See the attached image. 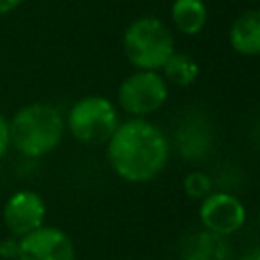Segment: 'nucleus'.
Here are the masks:
<instances>
[{"label": "nucleus", "instance_id": "1", "mask_svg": "<svg viewBox=\"0 0 260 260\" xmlns=\"http://www.w3.org/2000/svg\"><path fill=\"white\" fill-rule=\"evenodd\" d=\"M169 152V138L146 118H132L118 124L106 142V156L112 171L128 183L152 181L165 171Z\"/></svg>", "mask_w": 260, "mask_h": 260}, {"label": "nucleus", "instance_id": "2", "mask_svg": "<svg viewBox=\"0 0 260 260\" xmlns=\"http://www.w3.org/2000/svg\"><path fill=\"white\" fill-rule=\"evenodd\" d=\"M10 144L28 158L53 152L65 132V120L53 104L37 102L20 108L8 122Z\"/></svg>", "mask_w": 260, "mask_h": 260}, {"label": "nucleus", "instance_id": "3", "mask_svg": "<svg viewBox=\"0 0 260 260\" xmlns=\"http://www.w3.org/2000/svg\"><path fill=\"white\" fill-rule=\"evenodd\" d=\"M122 49L130 65L136 69L158 71L175 53V37L160 18L140 16L126 26Z\"/></svg>", "mask_w": 260, "mask_h": 260}, {"label": "nucleus", "instance_id": "4", "mask_svg": "<svg viewBox=\"0 0 260 260\" xmlns=\"http://www.w3.org/2000/svg\"><path fill=\"white\" fill-rule=\"evenodd\" d=\"M118 124V110L114 102L104 95H85L77 100L71 106L65 122L71 136L87 146L106 144Z\"/></svg>", "mask_w": 260, "mask_h": 260}, {"label": "nucleus", "instance_id": "5", "mask_svg": "<svg viewBox=\"0 0 260 260\" xmlns=\"http://www.w3.org/2000/svg\"><path fill=\"white\" fill-rule=\"evenodd\" d=\"M169 98V83L158 71L136 69L118 87V104L134 118H146L160 110Z\"/></svg>", "mask_w": 260, "mask_h": 260}, {"label": "nucleus", "instance_id": "6", "mask_svg": "<svg viewBox=\"0 0 260 260\" xmlns=\"http://www.w3.org/2000/svg\"><path fill=\"white\" fill-rule=\"evenodd\" d=\"M199 219L203 230L217 236H232L246 223V207L240 197L228 191H211L199 205Z\"/></svg>", "mask_w": 260, "mask_h": 260}, {"label": "nucleus", "instance_id": "7", "mask_svg": "<svg viewBox=\"0 0 260 260\" xmlns=\"http://www.w3.org/2000/svg\"><path fill=\"white\" fill-rule=\"evenodd\" d=\"M75 244L57 225H41L18 238L16 260H75Z\"/></svg>", "mask_w": 260, "mask_h": 260}, {"label": "nucleus", "instance_id": "8", "mask_svg": "<svg viewBox=\"0 0 260 260\" xmlns=\"http://www.w3.org/2000/svg\"><path fill=\"white\" fill-rule=\"evenodd\" d=\"M47 205L45 199L30 189H20L12 193L2 209V221L10 236L22 238L30 234L32 230L41 228L45 223Z\"/></svg>", "mask_w": 260, "mask_h": 260}, {"label": "nucleus", "instance_id": "9", "mask_svg": "<svg viewBox=\"0 0 260 260\" xmlns=\"http://www.w3.org/2000/svg\"><path fill=\"white\" fill-rule=\"evenodd\" d=\"M175 146L179 154L187 160H201L213 148L211 126L201 114H191L183 118L175 130Z\"/></svg>", "mask_w": 260, "mask_h": 260}, {"label": "nucleus", "instance_id": "10", "mask_svg": "<svg viewBox=\"0 0 260 260\" xmlns=\"http://www.w3.org/2000/svg\"><path fill=\"white\" fill-rule=\"evenodd\" d=\"M179 260H232V246L228 238L199 230L181 242Z\"/></svg>", "mask_w": 260, "mask_h": 260}, {"label": "nucleus", "instance_id": "11", "mask_svg": "<svg viewBox=\"0 0 260 260\" xmlns=\"http://www.w3.org/2000/svg\"><path fill=\"white\" fill-rule=\"evenodd\" d=\"M228 37L236 53L244 57L260 55V8H252L236 16Z\"/></svg>", "mask_w": 260, "mask_h": 260}, {"label": "nucleus", "instance_id": "12", "mask_svg": "<svg viewBox=\"0 0 260 260\" xmlns=\"http://www.w3.org/2000/svg\"><path fill=\"white\" fill-rule=\"evenodd\" d=\"M171 18L179 32L193 37L207 22V6L203 0H175L171 4Z\"/></svg>", "mask_w": 260, "mask_h": 260}, {"label": "nucleus", "instance_id": "13", "mask_svg": "<svg viewBox=\"0 0 260 260\" xmlns=\"http://www.w3.org/2000/svg\"><path fill=\"white\" fill-rule=\"evenodd\" d=\"M160 69H162V77H165L167 83L181 85V87L191 85L199 77L197 61L193 57H189L185 53H177V51L165 61V65Z\"/></svg>", "mask_w": 260, "mask_h": 260}, {"label": "nucleus", "instance_id": "14", "mask_svg": "<svg viewBox=\"0 0 260 260\" xmlns=\"http://www.w3.org/2000/svg\"><path fill=\"white\" fill-rule=\"evenodd\" d=\"M183 191L191 199H205L213 191V179L203 171H191L183 179Z\"/></svg>", "mask_w": 260, "mask_h": 260}, {"label": "nucleus", "instance_id": "15", "mask_svg": "<svg viewBox=\"0 0 260 260\" xmlns=\"http://www.w3.org/2000/svg\"><path fill=\"white\" fill-rule=\"evenodd\" d=\"M16 254H18V238L16 236H6L0 242V258L16 260Z\"/></svg>", "mask_w": 260, "mask_h": 260}, {"label": "nucleus", "instance_id": "16", "mask_svg": "<svg viewBox=\"0 0 260 260\" xmlns=\"http://www.w3.org/2000/svg\"><path fill=\"white\" fill-rule=\"evenodd\" d=\"M10 146V130H8V120L4 118V114L0 112V158L6 154Z\"/></svg>", "mask_w": 260, "mask_h": 260}, {"label": "nucleus", "instance_id": "17", "mask_svg": "<svg viewBox=\"0 0 260 260\" xmlns=\"http://www.w3.org/2000/svg\"><path fill=\"white\" fill-rule=\"evenodd\" d=\"M22 4V0H0V14H8L14 8H18Z\"/></svg>", "mask_w": 260, "mask_h": 260}, {"label": "nucleus", "instance_id": "18", "mask_svg": "<svg viewBox=\"0 0 260 260\" xmlns=\"http://www.w3.org/2000/svg\"><path fill=\"white\" fill-rule=\"evenodd\" d=\"M240 260H260V246H254V248H250Z\"/></svg>", "mask_w": 260, "mask_h": 260}, {"label": "nucleus", "instance_id": "19", "mask_svg": "<svg viewBox=\"0 0 260 260\" xmlns=\"http://www.w3.org/2000/svg\"><path fill=\"white\" fill-rule=\"evenodd\" d=\"M258 221H260V211H258Z\"/></svg>", "mask_w": 260, "mask_h": 260}]
</instances>
